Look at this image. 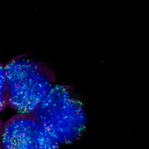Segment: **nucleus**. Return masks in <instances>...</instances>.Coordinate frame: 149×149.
Masks as SVG:
<instances>
[{"mask_svg": "<svg viewBox=\"0 0 149 149\" xmlns=\"http://www.w3.org/2000/svg\"><path fill=\"white\" fill-rule=\"evenodd\" d=\"M31 114L59 145L79 141L86 131L87 119L82 100L70 85L56 84Z\"/></svg>", "mask_w": 149, "mask_h": 149, "instance_id": "obj_2", "label": "nucleus"}, {"mask_svg": "<svg viewBox=\"0 0 149 149\" xmlns=\"http://www.w3.org/2000/svg\"><path fill=\"white\" fill-rule=\"evenodd\" d=\"M2 149H59V144L31 113H17L3 124Z\"/></svg>", "mask_w": 149, "mask_h": 149, "instance_id": "obj_3", "label": "nucleus"}, {"mask_svg": "<svg viewBox=\"0 0 149 149\" xmlns=\"http://www.w3.org/2000/svg\"><path fill=\"white\" fill-rule=\"evenodd\" d=\"M7 105L17 113H31L56 85L55 73L45 62L24 54L4 66Z\"/></svg>", "mask_w": 149, "mask_h": 149, "instance_id": "obj_1", "label": "nucleus"}, {"mask_svg": "<svg viewBox=\"0 0 149 149\" xmlns=\"http://www.w3.org/2000/svg\"><path fill=\"white\" fill-rule=\"evenodd\" d=\"M2 131H3V123L0 119V149H2Z\"/></svg>", "mask_w": 149, "mask_h": 149, "instance_id": "obj_5", "label": "nucleus"}, {"mask_svg": "<svg viewBox=\"0 0 149 149\" xmlns=\"http://www.w3.org/2000/svg\"><path fill=\"white\" fill-rule=\"evenodd\" d=\"M7 105V91L5 86V77L3 66L0 63V112Z\"/></svg>", "mask_w": 149, "mask_h": 149, "instance_id": "obj_4", "label": "nucleus"}]
</instances>
